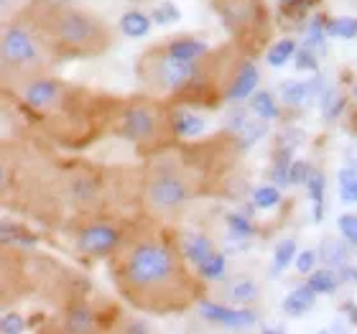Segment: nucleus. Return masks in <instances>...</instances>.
Masks as SVG:
<instances>
[{
	"mask_svg": "<svg viewBox=\"0 0 357 334\" xmlns=\"http://www.w3.org/2000/svg\"><path fill=\"white\" fill-rule=\"evenodd\" d=\"M317 56L319 54L314 52L312 46H301L296 54H294V59H296V69L298 72H317Z\"/></svg>",
	"mask_w": 357,
	"mask_h": 334,
	"instance_id": "33",
	"label": "nucleus"
},
{
	"mask_svg": "<svg viewBox=\"0 0 357 334\" xmlns=\"http://www.w3.org/2000/svg\"><path fill=\"white\" fill-rule=\"evenodd\" d=\"M258 87V69L250 64V61H243L240 69L232 77V84L227 89V100H245L250 97Z\"/></svg>",
	"mask_w": 357,
	"mask_h": 334,
	"instance_id": "10",
	"label": "nucleus"
},
{
	"mask_svg": "<svg viewBox=\"0 0 357 334\" xmlns=\"http://www.w3.org/2000/svg\"><path fill=\"white\" fill-rule=\"evenodd\" d=\"M143 199L153 215H174L192 199V186L176 169H158L146 181Z\"/></svg>",
	"mask_w": 357,
	"mask_h": 334,
	"instance_id": "5",
	"label": "nucleus"
},
{
	"mask_svg": "<svg viewBox=\"0 0 357 334\" xmlns=\"http://www.w3.org/2000/svg\"><path fill=\"white\" fill-rule=\"evenodd\" d=\"M166 49H169L176 59H184V61H194L197 56L207 54V44H202L197 38H174V41L166 44Z\"/></svg>",
	"mask_w": 357,
	"mask_h": 334,
	"instance_id": "13",
	"label": "nucleus"
},
{
	"mask_svg": "<svg viewBox=\"0 0 357 334\" xmlns=\"http://www.w3.org/2000/svg\"><path fill=\"white\" fill-rule=\"evenodd\" d=\"M337 227L342 232V238L357 248V215H342L337 220Z\"/></svg>",
	"mask_w": 357,
	"mask_h": 334,
	"instance_id": "35",
	"label": "nucleus"
},
{
	"mask_svg": "<svg viewBox=\"0 0 357 334\" xmlns=\"http://www.w3.org/2000/svg\"><path fill=\"white\" fill-rule=\"evenodd\" d=\"M321 110H324V115H327L329 120H335L337 115L344 110V97L337 95L335 89H327L324 97H321Z\"/></svg>",
	"mask_w": 357,
	"mask_h": 334,
	"instance_id": "30",
	"label": "nucleus"
},
{
	"mask_svg": "<svg viewBox=\"0 0 357 334\" xmlns=\"http://www.w3.org/2000/svg\"><path fill=\"white\" fill-rule=\"evenodd\" d=\"M306 189H309V197L314 202V222H321L324 220V176H321L319 171L309 174Z\"/></svg>",
	"mask_w": 357,
	"mask_h": 334,
	"instance_id": "15",
	"label": "nucleus"
},
{
	"mask_svg": "<svg viewBox=\"0 0 357 334\" xmlns=\"http://www.w3.org/2000/svg\"><path fill=\"white\" fill-rule=\"evenodd\" d=\"M319 260V255L314 250H304L301 255H296V268H298V273H312L314 271V263Z\"/></svg>",
	"mask_w": 357,
	"mask_h": 334,
	"instance_id": "40",
	"label": "nucleus"
},
{
	"mask_svg": "<svg viewBox=\"0 0 357 334\" xmlns=\"http://www.w3.org/2000/svg\"><path fill=\"white\" fill-rule=\"evenodd\" d=\"M0 52H3V72H6V79L10 75H21L26 79H31V77L41 75L46 67L41 46L33 41L31 31L21 29V26H6Z\"/></svg>",
	"mask_w": 357,
	"mask_h": 334,
	"instance_id": "4",
	"label": "nucleus"
},
{
	"mask_svg": "<svg viewBox=\"0 0 357 334\" xmlns=\"http://www.w3.org/2000/svg\"><path fill=\"white\" fill-rule=\"evenodd\" d=\"M250 107H253V112H258V118H263V120L278 118V105H275L271 92H253Z\"/></svg>",
	"mask_w": 357,
	"mask_h": 334,
	"instance_id": "21",
	"label": "nucleus"
},
{
	"mask_svg": "<svg viewBox=\"0 0 357 334\" xmlns=\"http://www.w3.org/2000/svg\"><path fill=\"white\" fill-rule=\"evenodd\" d=\"M138 72H141L143 82L158 92H176L199 75L194 61L176 59L166 46L164 49H151L138 64Z\"/></svg>",
	"mask_w": 357,
	"mask_h": 334,
	"instance_id": "3",
	"label": "nucleus"
},
{
	"mask_svg": "<svg viewBox=\"0 0 357 334\" xmlns=\"http://www.w3.org/2000/svg\"><path fill=\"white\" fill-rule=\"evenodd\" d=\"M0 235H3V243H13V240H18V243H26V245H31L33 243V235H29V232H23L21 227H15V225L10 222H3V230H0Z\"/></svg>",
	"mask_w": 357,
	"mask_h": 334,
	"instance_id": "36",
	"label": "nucleus"
},
{
	"mask_svg": "<svg viewBox=\"0 0 357 334\" xmlns=\"http://www.w3.org/2000/svg\"><path fill=\"white\" fill-rule=\"evenodd\" d=\"M230 296L235 298V301L250 304V301H255V298H258V286H255L253 281H248V278H243V281H238V283H235V286L230 289Z\"/></svg>",
	"mask_w": 357,
	"mask_h": 334,
	"instance_id": "29",
	"label": "nucleus"
},
{
	"mask_svg": "<svg viewBox=\"0 0 357 334\" xmlns=\"http://www.w3.org/2000/svg\"><path fill=\"white\" fill-rule=\"evenodd\" d=\"M281 100L286 105H291V107L309 103V100H312L309 84H304V82H283L281 84Z\"/></svg>",
	"mask_w": 357,
	"mask_h": 334,
	"instance_id": "20",
	"label": "nucleus"
},
{
	"mask_svg": "<svg viewBox=\"0 0 357 334\" xmlns=\"http://www.w3.org/2000/svg\"><path fill=\"white\" fill-rule=\"evenodd\" d=\"M199 273H202V278H207V281H217V278H222L225 255H220V252H212L209 258H204L199 263Z\"/></svg>",
	"mask_w": 357,
	"mask_h": 334,
	"instance_id": "26",
	"label": "nucleus"
},
{
	"mask_svg": "<svg viewBox=\"0 0 357 334\" xmlns=\"http://www.w3.org/2000/svg\"><path fill=\"white\" fill-rule=\"evenodd\" d=\"M212 252H215V248H212V243H209L204 235H192V238L184 243V258L197 263V266H199L204 258H209Z\"/></svg>",
	"mask_w": 357,
	"mask_h": 334,
	"instance_id": "16",
	"label": "nucleus"
},
{
	"mask_svg": "<svg viewBox=\"0 0 357 334\" xmlns=\"http://www.w3.org/2000/svg\"><path fill=\"white\" fill-rule=\"evenodd\" d=\"M172 126H174V130H176L178 135H197V133H202V128H204V123H202L197 115H192V112H184V110H178V112H174L172 115Z\"/></svg>",
	"mask_w": 357,
	"mask_h": 334,
	"instance_id": "18",
	"label": "nucleus"
},
{
	"mask_svg": "<svg viewBox=\"0 0 357 334\" xmlns=\"http://www.w3.org/2000/svg\"><path fill=\"white\" fill-rule=\"evenodd\" d=\"M294 54H296V44H294L291 38H281L278 44L271 46V52H268L266 59H268V64H271V67H283V64H286Z\"/></svg>",
	"mask_w": 357,
	"mask_h": 334,
	"instance_id": "22",
	"label": "nucleus"
},
{
	"mask_svg": "<svg viewBox=\"0 0 357 334\" xmlns=\"http://www.w3.org/2000/svg\"><path fill=\"white\" fill-rule=\"evenodd\" d=\"M340 283V273H335V268H324V271H312L309 275V286L317 294H332Z\"/></svg>",
	"mask_w": 357,
	"mask_h": 334,
	"instance_id": "19",
	"label": "nucleus"
},
{
	"mask_svg": "<svg viewBox=\"0 0 357 334\" xmlns=\"http://www.w3.org/2000/svg\"><path fill=\"white\" fill-rule=\"evenodd\" d=\"M340 281H344V283H357V268L355 266H347V263H344V266L340 268Z\"/></svg>",
	"mask_w": 357,
	"mask_h": 334,
	"instance_id": "41",
	"label": "nucleus"
},
{
	"mask_svg": "<svg viewBox=\"0 0 357 334\" xmlns=\"http://www.w3.org/2000/svg\"><path fill=\"white\" fill-rule=\"evenodd\" d=\"M347 245H350L347 240L327 238V240H321L317 255H319V260L327 268H342L344 263H347Z\"/></svg>",
	"mask_w": 357,
	"mask_h": 334,
	"instance_id": "12",
	"label": "nucleus"
},
{
	"mask_svg": "<svg viewBox=\"0 0 357 334\" xmlns=\"http://www.w3.org/2000/svg\"><path fill=\"white\" fill-rule=\"evenodd\" d=\"M118 245L120 232L110 225H92V227L79 232V238H77V250L84 252V255H92V258L110 255Z\"/></svg>",
	"mask_w": 357,
	"mask_h": 334,
	"instance_id": "7",
	"label": "nucleus"
},
{
	"mask_svg": "<svg viewBox=\"0 0 357 334\" xmlns=\"http://www.w3.org/2000/svg\"><path fill=\"white\" fill-rule=\"evenodd\" d=\"M181 18V10H178L174 3H161V6L153 10V23L156 26H172Z\"/></svg>",
	"mask_w": 357,
	"mask_h": 334,
	"instance_id": "32",
	"label": "nucleus"
},
{
	"mask_svg": "<svg viewBox=\"0 0 357 334\" xmlns=\"http://www.w3.org/2000/svg\"><path fill=\"white\" fill-rule=\"evenodd\" d=\"M296 243L294 240H283V243H278V248H275L273 252V271L278 273V271H283V268L289 266L291 260H296Z\"/></svg>",
	"mask_w": 357,
	"mask_h": 334,
	"instance_id": "27",
	"label": "nucleus"
},
{
	"mask_svg": "<svg viewBox=\"0 0 357 334\" xmlns=\"http://www.w3.org/2000/svg\"><path fill=\"white\" fill-rule=\"evenodd\" d=\"M324 33L335 38H357V18H350V15L329 18L324 23Z\"/></svg>",
	"mask_w": 357,
	"mask_h": 334,
	"instance_id": "17",
	"label": "nucleus"
},
{
	"mask_svg": "<svg viewBox=\"0 0 357 334\" xmlns=\"http://www.w3.org/2000/svg\"><path fill=\"white\" fill-rule=\"evenodd\" d=\"M120 31L130 38H141L151 31V18L146 13H138V10H128L120 18Z\"/></svg>",
	"mask_w": 357,
	"mask_h": 334,
	"instance_id": "14",
	"label": "nucleus"
},
{
	"mask_svg": "<svg viewBox=\"0 0 357 334\" xmlns=\"http://www.w3.org/2000/svg\"><path fill=\"white\" fill-rule=\"evenodd\" d=\"M309 174H312V169H309V164H304V161H296V164H291V171H289L291 184H306Z\"/></svg>",
	"mask_w": 357,
	"mask_h": 334,
	"instance_id": "39",
	"label": "nucleus"
},
{
	"mask_svg": "<svg viewBox=\"0 0 357 334\" xmlns=\"http://www.w3.org/2000/svg\"><path fill=\"white\" fill-rule=\"evenodd\" d=\"M340 197L347 204H357V171L342 169L340 171Z\"/></svg>",
	"mask_w": 357,
	"mask_h": 334,
	"instance_id": "24",
	"label": "nucleus"
},
{
	"mask_svg": "<svg viewBox=\"0 0 357 334\" xmlns=\"http://www.w3.org/2000/svg\"><path fill=\"white\" fill-rule=\"evenodd\" d=\"M115 281L133 304L151 312L181 309L192 298V283L176 252L164 243H135L120 258Z\"/></svg>",
	"mask_w": 357,
	"mask_h": 334,
	"instance_id": "1",
	"label": "nucleus"
},
{
	"mask_svg": "<svg viewBox=\"0 0 357 334\" xmlns=\"http://www.w3.org/2000/svg\"><path fill=\"white\" fill-rule=\"evenodd\" d=\"M0 332L3 334H21L23 332V319L18 314H6L0 319Z\"/></svg>",
	"mask_w": 357,
	"mask_h": 334,
	"instance_id": "38",
	"label": "nucleus"
},
{
	"mask_svg": "<svg viewBox=\"0 0 357 334\" xmlns=\"http://www.w3.org/2000/svg\"><path fill=\"white\" fill-rule=\"evenodd\" d=\"M289 171H291V149L286 146V149L275 156V164H273V169H271V179H273L275 184L286 186V184H291Z\"/></svg>",
	"mask_w": 357,
	"mask_h": 334,
	"instance_id": "25",
	"label": "nucleus"
},
{
	"mask_svg": "<svg viewBox=\"0 0 357 334\" xmlns=\"http://www.w3.org/2000/svg\"><path fill=\"white\" fill-rule=\"evenodd\" d=\"M304 44H306V46H312L314 52L324 56V52H327V44H324V33H321L319 21H314V23H312V29H309V36H306Z\"/></svg>",
	"mask_w": 357,
	"mask_h": 334,
	"instance_id": "37",
	"label": "nucleus"
},
{
	"mask_svg": "<svg viewBox=\"0 0 357 334\" xmlns=\"http://www.w3.org/2000/svg\"><path fill=\"white\" fill-rule=\"evenodd\" d=\"M227 227H230V232L235 238H250L253 235V225L248 222V217L235 215V212L227 215Z\"/></svg>",
	"mask_w": 357,
	"mask_h": 334,
	"instance_id": "34",
	"label": "nucleus"
},
{
	"mask_svg": "<svg viewBox=\"0 0 357 334\" xmlns=\"http://www.w3.org/2000/svg\"><path fill=\"white\" fill-rule=\"evenodd\" d=\"M314 301H317V291L306 283V286L294 289L289 296L283 298V312L291 314V317H301V314H306L309 309H312Z\"/></svg>",
	"mask_w": 357,
	"mask_h": 334,
	"instance_id": "11",
	"label": "nucleus"
},
{
	"mask_svg": "<svg viewBox=\"0 0 357 334\" xmlns=\"http://www.w3.org/2000/svg\"><path fill=\"white\" fill-rule=\"evenodd\" d=\"M281 3H291V0H281Z\"/></svg>",
	"mask_w": 357,
	"mask_h": 334,
	"instance_id": "43",
	"label": "nucleus"
},
{
	"mask_svg": "<svg viewBox=\"0 0 357 334\" xmlns=\"http://www.w3.org/2000/svg\"><path fill=\"white\" fill-rule=\"evenodd\" d=\"M38 29L52 52L72 54V56H95L110 44L102 23L75 8L46 6Z\"/></svg>",
	"mask_w": 357,
	"mask_h": 334,
	"instance_id": "2",
	"label": "nucleus"
},
{
	"mask_svg": "<svg viewBox=\"0 0 357 334\" xmlns=\"http://www.w3.org/2000/svg\"><path fill=\"white\" fill-rule=\"evenodd\" d=\"M67 329L69 332H89V329H95V317H92L87 306H77L75 312L69 314Z\"/></svg>",
	"mask_w": 357,
	"mask_h": 334,
	"instance_id": "23",
	"label": "nucleus"
},
{
	"mask_svg": "<svg viewBox=\"0 0 357 334\" xmlns=\"http://www.w3.org/2000/svg\"><path fill=\"white\" fill-rule=\"evenodd\" d=\"M21 95L31 107L44 110L59 100V84L54 79H46V77H31L21 84Z\"/></svg>",
	"mask_w": 357,
	"mask_h": 334,
	"instance_id": "9",
	"label": "nucleus"
},
{
	"mask_svg": "<svg viewBox=\"0 0 357 334\" xmlns=\"http://www.w3.org/2000/svg\"><path fill=\"white\" fill-rule=\"evenodd\" d=\"M253 202H255V207L271 209L281 202V192H278L275 186H261V189H255L253 192Z\"/></svg>",
	"mask_w": 357,
	"mask_h": 334,
	"instance_id": "31",
	"label": "nucleus"
},
{
	"mask_svg": "<svg viewBox=\"0 0 357 334\" xmlns=\"http://www.w3.org/2000/svg\"><path fill=\"white\" fill-rule=\"evenodd\" d=\"M344 309H347V312H350V317H352V321H355L357 324V309L352 304H344Z\"/></svg>",
	"mask_w": 357,
	"mask_h": 334,
	"instance_id": "42",
	"label": "nucleus"
},
{
	"mask_svg": "<svg viewBox=\"0 0 357 334\" xmlns=\"http://www.w3.org/2000/svg\"><path fill=\"white\" fill-rule=\"evenodd\" d=\"M158 118L149 105H133L120 118V133L133 143H151L156 138Z\"/></svg>",
	"mask_w": 357,
	"mask_h": 334,
	"instance_id": "6",
	"label": "nucleus"
},
{
	"mask_svg": "<svg viewBox=\"0 0 357 334\" xmlns=\"http://www.w3.org/2000/svg\"><path fill=\"white\" fill-rule=\"evenodd\" d=\"M199 312L202 317L212 324H222V327H250L255 321V312L250 309H227V306L212 304V301H199Z\"/></svg>",
	"mask_w": 357,
	"mask_h": 334,
	"instance_id": "8",
	"label": "nucleus"
},
{
	"mask_svg": "<svg viewBox=\"0 0 357 334\" xmlns=\"http://www.w3.org/2000/svg\"><path fill=\"white\" fill-rule=\"evenodd\" d=\"M266 120L263 118H258V120H253V123H245V128L240 130V146L243 149H248V146H253L255 141H261L263 135H266Z\"/></svg>",
	"mask_w": 357,
	"mask_h": 334,
	"instance_id": "28",
	"label": "nucleus"
}]
</instances>
